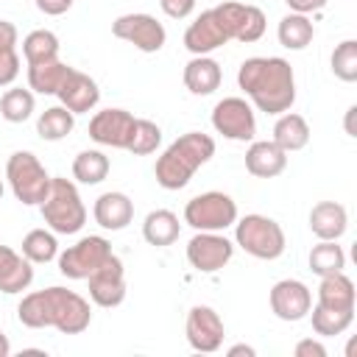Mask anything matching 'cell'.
Returning <instances> with one entry per match:
<instances>
[{
  "label": "cell",
  "mask_w": 357,
  "mask_h": 357,
  "mask_svg": "<svg viewBox=\"0 0 357 357\" xmlns=\"http://www.w3.org/2000/svg\"><path fill=\"white\" fill-rule=\"evenodd\" d=\"M131 218H134V206L123 192H103L95 201V220L103 229H112V231L126 229Z\"/></svg>",
  "instance_id": "cell-20"
},
{
  "label": "cell",
  "mask_w": 357,
  "mask_h": 357,
  "mask_svg": "<svg viewBox=\"0 0 357 357\" xmlns=\"http://www.w3.org/2000/svg\"><path fill=\"white\" fill-rule=\"evenodd\" d=\"M354 351H357V340H351V343H349V349H346V354H349V357H354Z\"/></svg>",
  "instance_id": "cell-45"
},
{
  "label": "cell",
  "mask_w": 357,
  "mask_h": 357,
  "mask_svg": "<svg viewBox=\"0 0 357 357\" xmlns=\"http://www.w3.org/2000/svg\"><path fill=\"white\" fill-rule=\"evenodd\" d=\"M159 3H162V11L167 17H176V20L187 17L195 8V0H159Z\"/></svg>",
  "instance_id": "cell-38"
},
{
  "label": "cell",
  "mask_w": 357,
  "mask_h": 357,
  "mask_svg": "<svg viewBox=\"0 0 357 357\" xmlns=\"http://www.w3.org/2000/svg\"><path fill=\"white\" fill-rule=\"evenodd\" d=\"M326 0H287V6L296 11V14H307V11H318L324 8Z\"/></svg>",
  "instance_id": "cell-41"
},
{
  "label": "cell",
  "mask_w": 357,
  "mask_h": 357,
  "mask_svg": "<svg viewBox=\"0 0 357 357\" xmlns=\"http://www.w3.org/2000/svg\"><path fill=\"white\" fill-rule=\"evenodd\" d=\"M307 139H310V126L301 114H284L273 126V142L282 151H298L307 145Z\"/></svg>",
  "instance_id": "cell-24"
},
{
  "label": "cell",
  "mask_w": 357,
  "mask_h": 357,
  "mask_svg": "<svg viewBox=\"0 0 357 357\" xmlns=\"http://www.w3.org/2000/svg\"><path fill=\"white\" fill-rule=\"evenodd\" d=\"M240 89L248 92V98L268 114L287 112L296 100V84H293V67L284 59H245L237 70Z\"/></svg>",
  "instance_id": "cell-3"
},
{
  "label": "cell",
  "mask_w": 357,
  "mask_h": 357,
  "mask_svg": "<svg viewBox=\"0 0 357 357\" xmlns=\"http://www.w3.org/2000/svg\"><path fill=\"white\" fill-rule=\"evenodd\" d=\"M67 73H70V67L61 64L59 59L42 61V64H28V84H31V89H36L42 95H56V89L61 86Z\"/></svg>",
  "instance_id": "cell-26"
},
{
  "label": "cell",
  "mask_w": 357,
  "mask_h": 357,
  "mask_svg": "<svg viewBox=\"0 0 357 357\" xmlns=\"http://www.w3.org/2000/svg\"><path fill=\"white\" fill-rule=\"evenodd\" d=\"M237 243L259 259H276L284 251V231L265 215H245L237 223Z\"/></svg>",
  "instance_id": "cell-7"
},
{
  "label": "cell",
  "mask_w": 357,
  "mask_h": 357,
  "mask_svg": "<svg viewBox=\"0 0 357 357\" xmlns=\"http://www.w3.org/2000/svg\"><path fill=\"white\" fill-rule=\"evenodd\" d=\"M296 357H326V349L315 340H301L296 346Z\"/></svg>",
  "instance_id": "cell-40"
},
{
  "label": "cell",
  "mask_w": 357,
  "mask_h": 357,
  "mask_svg": "<svg viewBox=\"0 0 357 357\" xmlns=\"http://www.w3.org/2000/svg\"><path fill=\"white\" fill-rule=\"evenodd\" d=\"M265 33V14L257 6L248 3H220L209 11H204L184 33V47L195 56H204L215 47H220L229 39L237 42H257Z\"/></svg>",
  "instance_id": "cell-1"
},
{
  "label": "cell",
  "mask_w": 357,
  "mask_h": 357,
  "mask_svg": "<svg viewBox=\"0 0 357 357\" xmlns=\"http://www.w3.org/2000/svg\"><path fill=\"white\" fill-rule=\"evenodd\" d=\"M318 304L335 307V310H354V284H351V279L343 276V271L332 273V276H321Z\"/></svg>",
  "instance_id": "cell-23"
},
{
  "label": "cell",
  "mask_w": 357,
  "mask_h": 357,
  "mask_svg": "<svg viewBox=\"0 0 357 357\" xmlns=\"http://www.w3.org/2000/svg\"><path fill=\"white\" fill-rule=\"evenodd\" d=\"M0 198H3V181H0Z\"/></svg>",
  "instance_id": "cell-46"
},
{
  "label": "cell",
  "mask_w": 357,
  "mask_h": 357,
  "mask_svg": "<svg viewBox=\"0 0 357 357\" xmlns=\"http://www.w3.org/2000/svg\"><path fill=\"white\" fill-rule=\"evenodd\" d=\"M33 268L31 259H22L8 245H0V290L3 293H20L31 284Z\"/></svg>",
  "instance_id": "cell-19"
},
{
  "label": "cell",
  "mask_w": 357,
  "mask_h": 357,
  "mask_svg": "<svg viewBox=\"0 0 357 357\" xmlns=\"http://www.w3.org/2000/svg\"><path fill=\"white\" fill-rule=\"evenodd\" d=\"M212 126L218 128V134L229 137V139H251L257 131L254 123V112L243 98H223L215 109H212Z\"/></svg>",
  "instance_id": "cell-11"
},
{
  "label": "cell",
  "mask_w": 357,
  "mask_h": 357,
  "mask_svg": "<svg viewBox=\"0 0 357 357\" xmlns=\"http://www.w3.org/2000/svg\"><path fill=\"white\" fill-rule=\"evenodd\" d=\"M33 112V95L28 89H8L0 100V114L8 123H22Z\"/></svg>",
  "instance_id": "cell-35"
},
{
  "label": "cell",
  "mask_w": 357,
  "mask_h": 357,
  "mask_svg": "<svg viewBox=\"0 0 357 357\" xmlns=\"http://www.w3.org/2000/svg\"><path fill=\"white\" fill-rule=\"evenodd\" d=\"M312 307L310 290L296 279H282L271 290V310L282 321H301Z\"/></svg>",
  "instance_id": "cell-15"
},
{
  "label": "cell",
  "mask_w": 357,
  "mask_h": 357,
  "mask_svg": "<svg viewBox=\"0 0 357 357\" xmlns=\"http://www.w3.org/2000/svg\"><path fill=\"white\" fill-rule=\"evenodd\" d=\"M22 53L28 59V64H42V61H53L59 56V39L50 31H31L22 42Z\"/></svg>",
  "instance_id": "cell-30"
},
{
  "label": "cell",
  "mask_w": 357,
  "mask_h": 357,
  "mask_svg": "<svg viewBox=\"0 0 357 357\" xmlns=\"http://www.w3.org/2000/svg\"><path fill=\"white\" fill-rule=\"evenodd\" d=\"M22 254L31 262H50L56 257V237L45 229H33L22 240Z\"/></svg>",
  "instance_id": "cell-34"
},
{
  "label": "cell",
  "mask_w": 357,
  "mask_h": 357,
  "mask_svg": "<svg viewBox=\"0 0 357 357\" xmlns=\"http://www.w3.org/2000/svg\"><path fill=\"white\" fill-rule=\"evenodd\" d=\"M8 351H11V346H8V337L0 332V357H8Z\"/></svg>",
  "instance_id": "cell-44"
},
{
  "label": "cell",
  "mask_w": 357,
  "mask_h": 357,
  "mask_svg": "<svg viewBox=\"0 0 357 357\" xmlns=\"http://www.w3.org/2000/svg\"><path fill=\"white\" fill-rule=\"evenodd\" d=\"M42 215H45V223H50L53 231L75 234L86 220V209L78 198L75 184L67 181V178H50V192L42 201Z\"/></svg>",
  "instance_id": "cell-5"
},
{
  "label": "cell",
  "mask_w": 357,
  "mask_h": 357,
  "mask_svg": "<svg viewBox=\"0 0 357 357\" xmlns=\"http://www.w3.org/2000/svg\"><path fill=\"white\" fill-rule=\"evenodd\" d=\"M73 112L67 106H50L42 112L39 123H36V131L42 139H61L73 131Z\"/></svg>",
  "instance_id": "cell-31"
},
{
  "label": "cell",
  "mask_w": 357,
  "mask_h": 357,
  "mask_svg": "<svg viewBox=\"0 0 357 357\" xmlns=\"http://www.w3.org/2000/svg\"><path fill=\"white\" fill-rule=\"evenodd\" d=\"M184 218L198 231H218V229H226L234 223L237 206L223 192H204V195H195L184 206Z\"/></svg>",
  "instance_id": "cell-8"
},
{
  "label": "cell",
  "mask_w": 357,
  "mask_h": 357,
  "mask_svg": "<svg viewBox=\"0 0 357 357\" xmlns=\"http://www.w3.org/2000/svg\"><path fill=\"white\" fill-rule=\"evenodd\" d=\"M106 173H109V159L100 151H84L73 162V176L84 184H98L106 178Z\"/></svg>",
  "instance_id": "cell-32"
},
{
  "label": "cell",
  "mask_w": 357,
  "mask_h": 357,
  "mask_svg": "<svg viewBox=\"0 0 357 357\" xmlns=\"http://www.w3.org/2000/svg\"><path fill=\"white\" fill-rule=\"evenodd\" d=\"M14 45H17V28L8 20H0V86L11 84L20 73V56Z\"/></svg>",
  "instance_id": "cell-27"
},
{
  "label": "cell",
  "mask_w": 357,
  "mask_h": 357,
  "mask_svg": "<svg viewBox=\"0 0 357 357\" xmlns=\"http://www.w3.org/2000/svg\"><path fill=\"white\" fill-rule=\"evenodd\" d=\"M142 234L151 245H170L178 237V218L170 209H156L145 218Z\"/></svg>",
  "instance_id": "cell-25"
},
{
  "label": "cell",
  "mask_w": 357,
  "mask_h": 357,
  "mask_svg": "<svg viewBox=\"0 0 357 357\" xmlns=\"http://www.w3.org/2000/svg\"><path fill=\"white\" fill-rule=\"evenodd\" d=\"M184 84L190 92L195 95H209L220 86V67L215 59L206 56H195L187 67H184Z\"/></svg>",
  "instance_id": "cell-22"
},
{
  "label": "cell",
  "mask_w": 357,
  "mask_h": 357,
  "mask_svg": "<svg viewBox=\"0 0 357 357\" xmlns=\"http://www.w3.org/2000/svg\"><path fill=\"white\" fill-rule=\"evenodd\" d=\"M229 357H254V349L240 343V346H231V349H229Z\"/></svg>",
  "instance_id": "cell-43"
},
{
  "label": "cell",
  "mask_w": 357,
  "mask_h": 357,
  "mask_svg": "<svg viewBox=\"0 0 357 357\" xmlns=\"http://www.w3.org/2000/svg\"><path fill=\"white\" fill-rule=\"evenodd\" d=\"M310 229L321 240H337L346 231V209L337 201H321L310 212Z\"/></svg>",
  "instance_id": "cell-21"
},
{
  "label": "cell",
  "mask_w": 357,
  "mask_h": 357,
  "mask_svg": "<svg viewBox=\"0 0 357 357\" xmlns=\"http://www.w3.org/2000/svg\"><path fill=\"white\" fill-rule=\"evenodd\" d=\"M354 318V310H335V307H324L318 304L312 310V329L318 335H340Z\"/></svg>",
  "instance_id": "cell-33"
},
{
  "label": "cell",
  "mask_w": 357,
  "mask_h": 357,
  "mask_svg": "<svg viewBox=\"0 0 357 357\" xmlns=\"http://www.w3.org/2000/svg\"><path fill=\"white\" fill-rule=\"evenodd\" d=\"M89 279V296L100 307H117L126 298V279H123V262L112 254Z\"/></svg>",
  "instance_id": "cell-12"
},
{
  "label": "cell",
  "mask_w": 357,
  "mask_h": 357,
  "mask_svg": "<svg viewBox=\"0 0 357 357\" xmlns=\"http://www.w3.org/2000/svg\"><path fill=\"white\" fill-rule=\"evenodd\" d=\"M20 321L31 329H42V326H56L64 335H78L89 326V304L67 290V287H47V290H36L31 296H25L17 307Z\"/></svg>",
  "instance_id": "cell-2"
},
{
  "label": "cell",
  "mask_w": 357,
  "mask_h": 357,
  "mask_svg": "<svg viewBox=\"0 0 357 357\" xmlns=\"http://www.w3.org/2000/svg\"><path fill=\"white\" fill-rule=\"evenodd\" d=\"M11 190L17 195V201L22 204H42L50 192V176L45 173V167L39 165V159L28 151H17L11 153L8 165H6Z\"/></svg>",
  "instance_id": "cell-6"
},
{
  "label": "cell",
  "mask_w": 357,
  "mask_h": 357,
  "mask_svg": "<svg viewBox=\"0 0 357 357\" xmlns=\"http://www.w3.org/2000/svg\"><path fill=\"white\" fill-rule=\"evenodd\" d=\"M215 153V139L209 134L201 131H190L184 137H178L159 159H156V181L165 190H181L190 176L209 162Z\"/></svg>",
  "instance_id": "cell-4"
},
{
  "label": "cell",
  "mask_w": 357,
  "mask_h": 357,
  "mask_svg": "<svg viewBox=\"0 0 357 357\" xmlns=\"http://www.w3.org/2000/svg\"><path fill=\"white\" fill-rule=\"evenodd\" d=\"M159 139H162L159 126H156V123H151V120H139V117H137V120H134L131 139H128V148H126V151H131V153H151V151H156Z\"/></svg>",
  "instance_id": "cell-36"
},
{
  "label": "cell",
  "mask_w": 357,
  "mask_h": 357,
  "mask_svg": "<svg viewBox=\"0 0 357 357\" xmlns=\"http://www.w3.org/2000/svg\"><path fill=\"white\" fill-rule=\"evenodd\" d=\"M279 42L290 50H301L312 42V22L304 14H287L279 22Z\"/></svg>",
  "instance_id": "cell-29"
},
{
  "label": "cell",
  "mask_w": 357,
  "mask_h": 357,
  "mask_svg": "<svg viewBox=\"0 0 357 357\" xmlns=\"http://www.w3.org/2000/svg\"><path fill=\"white\" fill-rule=\"evenodd\" d=\"M112 257V245L103 237H84L59 257V271L67 279H86Z\"/></svg>",
  "instance_id": "cell-9"
},
{
  "label": "cell",
  "mask_w": 357,
  "mask_h": 357,
  "mask_svg": "<svg viewBox=\"0 0 357 357\" xmlns=\"http://www.w3.org/2000/svg\"><path fill=\"white\" fill-rule=\"evenodd\" d=\"M56 95H59L61 106H67L73 114H75V112H89V109L98 103V98H100L98 84H95L86 73H78V70H73V67H70V73L64 75V81H61V86L56 89Z\"/></svg>",
  "instance_id": "cell-17"
},
{
  "label": "cell",
  "mask_w": 357,
  "mask_h": 357,
  "mask_svg": "<svg viewBox=\"0 0 357 357\" xmlns=\"http://www.w3.org/2000/svg\"><path fill=\"white\" fill-rule=\"evenodd\" d=\"M287 151H282L276 142H254L245 151V170L257 178H273L287 165Z\"/></svg>",
  "instance_id": "cell-18"
},
{
  "label": "cell",
  "mask_w": 357,
  "mask_h": 357,
  "mask_svg": "<svg viewBox=\"0 0 357 357\" xmlns=\"http://www.w3.org/2000/svg\"><path fill=\"white\" fill-rule=\"evenodd\" d=\"M332 73L340 81H357V42L346 39L332 53Z\"/></svg>",
  "instance_id": "cell-37"
},
{
  "label": "cell",
  "mask_w": 357,
  "mask_h": 357,
  "mask_svg": "<svg viewBox=\"0 0 357 357\" xmlns=\"http://www.w3.org/2000/svg\"><path fill=\"white\" fill-rule=\"evenodd\" d=\"M346 265V254L340 245H335L332 240H324L318 243L312 251H310V268L312 273L318 276H332V273H340Z\"/></svg>",
  "instance_id": "cell-28"
},
{
  "label": "cell",
  "mask_w": 357,
  "mask_h": 357,
  "mask_svg": "<svg viewBox=\"0 0 357 357\" xmlns=\"http://www.w3.org/2000/svg\"><path fill=\"white\" fill-rule=\"evenodd\" d=\"M134 120L126 109H103L92 117L89 123V137L100 145H112V148H128L131 139V128Z\"/></svg>",
  "instance_id": "cell-13"
},
{
  "label": "cell",
  "mask_w": 357,
  "mask_h": 357,
  "mask_svg": "<svg viewBox=\"0 0 357 357\" xmlns=\"http://www.w3.org/2000/svg\"><path fill=\"white\" fill-rule=\"evenodd\" d=\"M187 259L192 262V268L198 271H220L229 259H231V243L215 231H201L190 240L187 245Z\"/></svg>",
  "instance_id": "cell-14"
},
{
  "label": "cell",
  "mask_w": 357,
  "mask_h": 357,
  "mask_svg": "<svg viewBox=\"0 0 357 357\" xmlns=\"http://www.w3.org/2000/svg\"><path fill=\"white\" fill-rule=\"evenodd\" d=\"M187 340L195 351H215L223 343V321L212 307H192L187 315Z\"/></svg>",
  "instance_id": "cell-16"
},
{
  "label": "cell",
  "mask_w": 357,
  "mask_h": 357,
  "mask_svg": "<svg viewBox=\"0 0 357 357\" xmlns=\"http://www.w3.org/2000/svg\"><path fill=\"white\" fill-rule=\"evenodd\" d=\"M73 3H75V0H36L39 11H45V14H50V17H56V14H64V11H67Z\"/></svg>",
  "instance_id": "cell-39"
},
{
  "label": "cell",
  "mask_w": 357,
  "mask_h": 357,
  "mask_svg": "<svg viewBox=\"0 0 357 357\" xmlns=\"http://www.w3.org/2000/svg\"><path fill=\"white\" fill-rule=\"evenodd\" d=\"M112 33L117 39H126V42L137 45L145 53H156L165 45V28L151 14H123V17L114 20Z\"/></svg>",
  "instance_id": "cell-10"
},
{
  "label": "cell",
  "mask_w": 357,
  "mask_h": 357,
  "mask_svg": "<svg viewBox=\"0 0 357 357\" xmlns=\"http://www.w3.org/2000/svg\"><path fill=\"white\" fill-rule=\"evenodd\" d=\"M354 114H357V106H349V112H346V131H349V137H357V128H354Z\"/></svg>",
  "instance_id": "cell-42"
}]
</instances>
